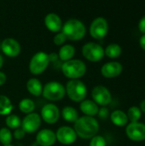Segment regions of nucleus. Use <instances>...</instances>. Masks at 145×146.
<instances>
[{"instance_id": "obj_38", "label": "nucleus", "mask_w": 145, "mask_h": 146, "mask_svg": "<svg viewBox=\"0 0 145 146\" xmlns=\"http://www.w3.org/2000/svg\"><path fill=\"white\" fill-rule=\"evenodd\" d=\"M3 146H14V145H3Z\"/></svg>"}, {"instance_id": "obj_30", "label": "nucleus", "mask_w": 145, "mask_h": 146, "mask_svg": "<svg viewBox=\"0 0 145 146\" xmlns=\"http://www.w3.org/2000/svg\"><path fill=\"white\" fill-rule=\"evenodd\" d=\"M54 44L56 45H62V44L65 43V41L67 40L66 36L62 33H57L55 37H54Z\"/></svg>"}, {"instance_id": "obj_14", "label": "nucleus", "mask_w": 145, "mask_h": 146, "mask_svg": "<svg viewBox=\"0 0 145 146\" xmlns=\"http://www.w3.org/2000/svg\"><path fill=\"white\" fill-rule=\"evenodd\" d=\"M42 119L48 124L56 123L60 117V110L57 106L53 104H45L41 110Z\"/></svg>"}, {"instance_id": "obj_16", "label": "nucleus", "mask_w": 145, "mask_h": 146, "mask_svg": "<svg viewBox=\"0 0 145 146\" xmlns=\"http://www.w3.org/2000/svg\"><path fill=\"white\" fill-rule=\"evenodd\" d=\"M56 133L50 129H43L36 136L37 143L41 146H52L56 143Z\"/></svg>"}, {"instance_id": "obj_5", "label": "nucleus", "mask_w": 145, "mask_h": 146, "mask_svg": "<svg viewBox=\"0 0 145 146\" xmlns=\"http://www.w3.org/2000/svg\"><path fill=\"white\" fill-rule=\"evenodd\" d=\"M43 96L50 101H58L64 98L66 94L65 87L57 81H50L43 87Z\"/></svg>"}, {"instance_id": "obj_34", "label": "nucleus", "mask_w": 145, "mask_h": 146, "mask_svg": "<svg viewBox=\"0 0 145 146\" xmlns=\"http://www.w3.org/2000/svg\"><path fill=\"white\" fill-rule=\"evenodd\" d=\"M139 46L145 51V34H143L139 38Z\"/></svg>"}, {"instance_id": "obj_4", "label": "nucleus", "mask_w": 145, "mask_h": 146, "mask_svg": "<svg viewBox=\"0 0 145 146\" xmlns=\"http://www.w3.org/2000/svg\"><path fill=\"white\" fill-rule=\"evenodd\" d=\"M66 93L74 102H82L87 95L86 86L79 80H71L67 83Z\"/></svg>"}, {"instance_id": "obj_29", "label": "nucleus", "mask_w": 145, "mask_h": 146, "mask_svg": "<svg viewBox=\"0 0 145 146\" xmlns=\"http://www.w3.org/2000/svg\"><path fill=\"white\" fill-rule=\"evenodd\" d=\"M89 146H107L106 139L101 135H96L92 139H91Z\"/></svg>"}, {"instance_id": "obj_6", "label": "nucleus", "mask_w": 145, "mask_h": 146, "mask_svg": "<svg viewBox=\"0 0 145 146\" xmlns=\"http://www.w3.org/2000/svg\"><path fill=\"white\" fill-rule=\"evenodd\" d=\"M50 57L49 55L44 51L37 52L32 56L29 63V69L32 74H42L49 66Z\"/></svg>"}, {"instance_id": "obj_25", "label": "nucleus", "mask_w": 145, "mask_h": 146, "mask_svg": "<svg viewBox=\"0 0 145 146\" xmlns=\"http://www.w3.org/2000/svg\"><path fill=\"white\" fill-rule=\"evenodd\" d=\"M19 109L22 113L25 114H31L35 109L34 102L30 98H24L19 103Z\"/></svg>"}, {"instance_id": "obj_35", "label": "nucleus", "mask_w": 145, "mask_h": 146, "mask_svg": "<svg viewBox=\"0 0 145 146\" xmlns=\"http://www.w3.org/2000/svg\"><path fill=\"white\" fill-rule=\"evenodd\" d=\"M6 80H7L6 74L3 72L0 71V86H3L6 82Z\"/></svg>"}, {"instance_id": "obj_1", "label": "nucleus", "mask_w": 145, "mask_h": 146, "mask_svg": "<svg viewBox=\"0 0 145 146\" xmlns=\"http://www.w3.org/2000/svg\"><path fill=\"white\" fill-rule=\"evenodd\" d=\"M77 136L84 139H90L95 137L99 130V123L94 117L82 116L74 122V128Z\"/></svg>"}, {"instance_id": "obj_7", "label": "nucleus", "mask_w": 145, "mask_h": 146, "mask_svg": "<svg viewBox=\"0 0 145 146\" xmlns=\"http://www.w3.org/2000/svg\"><path fill=\"white\" fill-rule=\"evenodd\" d=\"M82 54L88 61L97 62L103 58L104 49L97 43L90 42L82 47Z\"/></svg>"}, {"instance_id": "obj_2", "label": "nucleus", "mask_w": 145, "mask_h": 146, "mask_svg": "<svg viewBox=\"0 0 145 146\" xmlns=\"http://www.w3.org/2000/svg\"><path fill=\"white\" fill-rule=\"evenodd\" d=\"M62 33L66 36L67 39L80 40L85 35L86 29L84 23L78 19L68 20L62 27Z\"/></svg>"}, {"instance_id": "obj_11", "label": "nucleus", "mask_w": 145, "mask_h": 146, "mask_svg": "<svg viewBox=\"0 0 145 146\" xmlns=\"http://www.w3.org/2000/svg\"><path fill=\"white\" fill-rule=\"evenodd\" d=\"M41 125V117L37 113H31L26 115L21 121V128L25 133H35Z\"/></svg>"}, {"instance_id": "obj_9", "label": "nucleus", "mask_w": 145, "mask_h": 146, "mask_svg": "<svg viewBox=\"0 0 145 146\" xmlns=\"http://www.w3.org/2000/svg\"><path fill=\"white\" fill-rule=\"evenodd\" d=\"M126 134L127 138L134 142L145 140V124L143 122H129L126 126Z\"/></svg>"}, {"instance_id": "obj_32", "label": "nucleus", "mask_w": 145, "mask_h": 146, "mask_svg": "<svg viewBox=\"0 0 145 146\" xmlns=\"http://www.w3.org/2000/svg\"><path fill=\"white\" fill-rule=\"evenodd\" d=\"M13 135H14V137H15V139H22L25 137L26 133H25V131L22 128L19 127V128H17V129L15 130Z\"/></svg>"}, {"instance_id": "obj_27", "label": "nucleus", "mask_w": 145, "mask_h": 146, "mask_svg": "<svg viewBox=\"0 0 145 146\" xmlns=\"http://www.w3.org/2000/svg\"><path fill=\"white\" fill-rule=\"evenodd\" d=\"M5 123L11 129H17L21 126V121L16 115H9L5 119Z\"/></svg>"}, {"instance_id": "obj_17", "label": "nucleus", "mask_w": 145, "mask_h": 146, "mask_svg": "<svg viewBox=\"0 0 145 146\" xmlns=\"http://www.w3.org/2000/svg\"><path fill=\"white\" fill-rule=\"evenodd\" d=\"M44 24L47 29L54 33L59 32L62 27V20L56 13H49L44 18Z\"/></svg>"}, {"instance_id": "obj_21", "label": "nucleus", "mask_w": 145, "mask_h": 146, "mask_svg": "<svg viewBox=\"0 0 145 146\" xmlns=\"http://www.w3.org/2000/svg\"><path fill=\"white\" fill-rule=\"evenodd\" d=\"M122 53V48L120 44L113 43L109 44L104 49V56H108L110 59H115L121 56Z\"/></svg>"}, {"instance_id": "obj_18", "label": "nucleus", "mask_w": 145, "mask_h": 146, "mask_svg": "<svg viewBox=\"0 0 145 146\" xmlns=\"http://www.w3.org/2000/svg\"><path fill=\"white\" fill-rule=\"evenodd\" d=\"M79 109L81 112L84 113L86 116H91V117L97 115L99 110L98 105L93 100H90V99L82 101L80 103Z\"/></svg>"}, {"instance_id": "obj_13", "label": "nucleus", "mask_w": 145, "mask_h": 146, "mask_svg": "<svg viewBox=\"0 0 145 146\" xmlns=\"http://www.w3.org/2000/svg\"><path fill=\"white\" fill-rule=\"evenodd\" d=\"M123 71V66L119 62H109L101 68V74L107 79H113L120 76Z\"/></svg>"}, {"instance_id": "obj_12", "label": "nucleus", "mask_w": 145, "mask_h": 146, "mask_svg": "<svg viewBox=\"0 0 145 146\" xmlns=\"http://www.w3.org/2000/svg\"><path fill=\"white\" fill-rule=\"evenodd\" d=\"M56 139L62 145H72L76 141L77 139V134L73 128L68 127V126H63L61 127L56 133Z\"/></svg>"}, {"instance_id": "obj_3", "label": "nucleus", "mask_w": 145, "mask_h": 146, "mask_svg": "<svg viewBox=\"0 0 145 146\" xmlns=\"http://www.w3.org/2000/svg\"><path fill=\"white\" fill-rule=\"evenodd\" d=\"M63 74L71 80H79L85 75L86 72L85 63L79 59H71L63 62L62 65Z\"/></svg>"}, {"instance_id": "obj_10", "label": "nucleus", "mask_w": 145, "mask_h": 146, "mask_svg": "<svg viewBox=\"0 0 145 146\" xmlns=\"http://www.w3.org/2000/svg\"><path fill=\"white\" fill-rule=\"evenodd\" d=\"M91 97L93 101L102 107H106L112 101V95L110 91L104 86H97L91 91Z\"/></svg>"}, {"instance_id": "obj_26", "label": "nucleus", "mask_w": 145, "mask_h": 146, "mask_svg": "<svg viewBox=\"0 0 145 146\" xmlns=\"http://www.w3.org/2000/svg\"><path fill=\"white\" fill-rule=\"evenodd\" d=\"M142 112L138 106H132L127 110V118L129 122H138L142 117Z\"/></svg>"}, {"instance_id": "obj_33", "label": "nucleus", "mask_w": 145, "mask_h": 146, "mask_svg": "<svg viewBox=\"0 0 145 146\" xmlns=\"http://www.w3.org/2000/svg\"><path fill=\"white\" fill-rule=\"evenodd\" d=\"M138 30L140 33H142L143 34H145V15H144L138 21Z\"/></svg>"}, {"instance_id": "obj_31", "label": "nucleus", "mask_w": 145, "mask_h": 146, "mask_svg": "<svg viewBox=\"0 0 145 146\" xmlns=\"http://www.w3.org/2000/svg\"><path fill=\"white\" fill-rule=\"evenodd\" d=\"M97 115H99V117L101 119H107L109 115V109L106 107H102L101 109H99Z\"/></svg>"}, {"instance_id": "obj_23", "label": "nucleus", "mask_w": 145, "mask_h": 146, "mask_svg": "<svg viewBox=\"0 0 145 146\" xmlns=\"http://www.w3.org/2000/svg\"><path fill=\"white\" fill-rule=\"evenodd\" d=\"M13 108L14 106L11 104L10 99L4 95H0V115H9Z\"/></svg>"}, {"instance_id": "obj_22", "label": "nucleus", "mask_w": 145, "mask_h": 146, "mask_svg": "<svg viewBox=\"0 0 145 146\" xmlns=\"http://www.w3.org/2000/svg\"><path fill=\"white\" fill-rule=\"evenodd\" d=\"M74 54H75V48L72 44H65L61 47L58 56L61 61H63L65 62L67 61L71 60L74 56Z\"/></svg>"}, {"instance_id": "obj_20", "label": "nucleus", "mask_w": 145, "mask_h": 146, "mask_svg": "<svg viewBox=\"0 0 145 146\" xmlns=\"http://www.w3.org/2000/svg\"><path fill=\"white\" fill-rule=\"evenodd\" d=\"M26 89L27 91L33 96L38 97L42 94L43 86L39 80L36 78H32L26 82Z\"/></svg>"}, {"instance_id": "obj_28", "label": "nucleus", "mask_w": 145, "mask_h": 146, "mask_svg": "<svg viewBox=\"0 0 145 146\" xmlns=\"http://www.w3.org/2000/svg\"><path fill=\"white\" fill-rule=\"evenodd\" d=\"M11 140H12L11 132L6 127L1 128L0 129V142L3 145H10Z\"/></svg>"}, {"instance_id": "obj_15", "label": "nucleus", "mask_w": 145, "mask_h": 146, "mask_svg": "<svg viewBox=\"0 0 145 146\" xmlns=\"http://www.w3.org/2000/svg\"><path fill=\"white\" fill-rule=\"evenodd\" d=\"M2 51L9 57H15L21 52V45L19 42L12 38H7L1 43Z\"/></svg>"}, {"instance_id": "obj_39", "label": "nucleus", "mask_w": 145, "mask_h": 146, "mask_svg": "<svg viewBox=\"0 0 145 146\" xmlns=\"http://www.w3.org/2000/svg\"><path fill=\"white\" fill-rule=\"evenodd\" d=\"M0 49H1V43H0Z\"/></svg>"}, {"instance_id": "obj_36", "label": "nucleus", "mask_w": 145, "mask_h": 146, "mask_svg": "<svg viewBox=\"0 0 145 146\" xmlns=\"http://www.w3.org/2000/svg\"><path fill=\"white\" fill-rule=\"evenodd\" d=\"M138 107H139V109H140V110H141L142 113H145V99L142 100L140 102V104H139Z\"/></svg>"}, {"instance_id": "obj_19", "label": "nucleus", "mask_w": 145, "mask_h": 146, "mask_svg": "<svg viewBox=\"0 0 145 146\" xmlns=\"http://www.w3.org/2000/svg\"><path fill=\"white\" fill-rule=\"evenodd\" d=\"M110 120L115 126H117L120 127H126L129 123L126 113L121 110H114L110 114Z\"/></svg>"}, {"instance_id": "obj_24", "label": "nucleus", "mask_w": 145, "mask_h": 146, "mask_svg": "<svg viewBox=\"0 0 145 146\" xmlns=\"http://www.w3.org/2000/svg\"><path fill=\"white\" fill-rule=\"evenodd\" d=\"M62 114L63 119L68 122H75L79 118L77 110L71 106H66L65 108H63Z\"/></svg>"}, {"instance_id": "obj_8", "label": "nucleus", "mask_w": 145, "mask_h": 146, "mask_svg": "<svg viewBox=\"0 0 145 146\" xmlns=\"http://www.w3.org/2000/svg\"><path fill=\"white\" fill-rule=\"evenodd\" d=\"M109 33V23L104 17L95 18L90 26V34L95 39L104 38Z\"/></svg>"}, {"instance_id": "obj_37", "label": "nucleus", "mask_w": 145, "mask_h": 146, "mask_svg": "<svg viewBox=\"0 0 145 146\" xmlns=\"http://www.w3.org/2000/svg\"><path fill=\"white\" fill-rule=\"evenodd\" d=\"M3 56L0 55V68H1L2 66H3Z\"/></svg>"}]
</instances>
